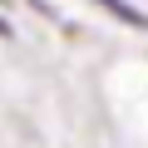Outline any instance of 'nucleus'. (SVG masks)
<instances>
[{
	"instance_id": "obj_1",
	"label": "nucleus",
	"mask_w": 148,
	"mask_h": 148,
	"mask_svg": "<svg viewBox=\"0 0 148 148\" xmlns=\"http://www.w3.org/2000/svg\"><path fill=\"white\" fill-rule=\"evenodd\" d=\"M99 5H104V10H114L119 20H128L133 30H148V15H138L133 5H123V0H99Z\"/></svg>"
}]
</instances>
